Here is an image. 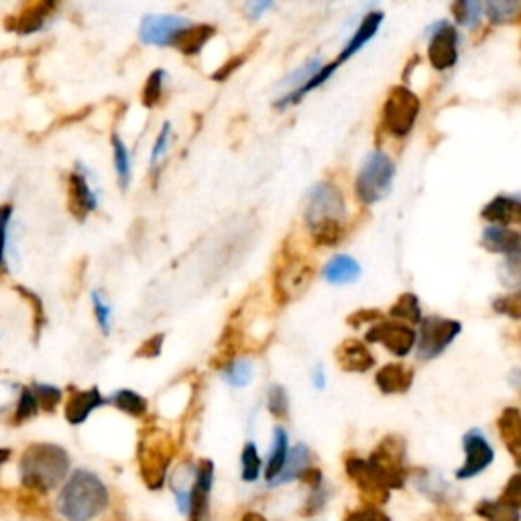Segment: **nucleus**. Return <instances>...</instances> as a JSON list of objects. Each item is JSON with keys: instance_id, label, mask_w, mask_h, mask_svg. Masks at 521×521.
Returning a JSON list of instances; mask_svg holds the SVG:
<instances>
[{"instance_id": "obj_10", "label": "nucleus", "mask_w": 521, "mask_h": 521, "mask_svg": "<svg viewBox=\"0 0 521 521\" xmlns=\"http://www.w3.org/2000/svg\"><path fill=\"white\" fill-rule=\"evenodd\" d=\"M429 45H428V60L434 69H450L459 61V31L448 20H440L432 29L428 31Z\"/></svg>"}, {"instance_id": "obj_18", "label": "nucleus", "mask_w": 521, "mask_h": 521, "mask_svg": "<svg viewBox=\"0 0 521 521\" xmlns=\"http://www.w3.org/2000/svg\"><path fill=\"white\" fill-rule=\"evenodd\" d=\"M104 404H107V399L102 397V393L98 387H90V389L86 391L74 389L72 393H69L63 413H66V420L69 421V424L82 426L84 421L90 418V413L98 410V407H102Z\"/></svg>"}, {"instance_id": "obj_57", "label": "nucleus", "mask_w": 521, "mask_h": 521, "mask_svg": "<svg viewBox=\"0 0 521 521\" xmlns=\"http://www.w3.org/2000/svg\"><path fill=\"white\" fill-rule=\"evenodd\" d=\"M243 521H267V519L257 511H246L243 516Z\"/></svg>"}, {"instance_id": "obj_33", "label": "nucleus", "mask_w": 521, "mask_h": 521, "mask_svg": "<svg viewBox=\"0 0 521 521\" xmlns=\"http://www.w3.org/2000/svg\"><path fill=\"white\" fill-rule=\"evenodd\" d=\"M15 292L20 295V298L29 301V306L33 308V341L37 342L41 333H44L47 318H45V306H44V300L39 298L37 293L31 292L29 287L25 285H15Z\"/></svg>"}, {"instance_id": "obj_28", "label": "nucleus", "mask_w": 521, "mask_h": 521, "mask_svg": "<svg viewBox=\"0 0 521 521\" xmlns=\"http://www.w3.org/2000/svg\"><path fill=\"white\" fill-rule=\"evenodd\" d=\"M287 453H290V446H287V432L281 426H277L276 429H273L269 462H267V470H265V478L269 483L276 481L281 470H284Z\"/></svg>"}, {"instance_id": "obj_32", "label": "nucleus", "mask_w": 521, "mask_h": 521, "mask_svg": "<svg viewBox=\"0 0 521 521\" xmlns=\"http://www.w3.org/2000/svg\"><path fill=\"white\" fill-rule=\"evenodd\" d=\"M477 516L485 521H519V509L503 501H481L477 505Z\"/></svg>"}, {"instance_id": "obj_2", "label": "nucleus", "mask_w": 521, "mask_h": 521, "mask_svg": "<svg viewBox=\"0 0 521 521\" xmlns=\"http://www.w3.org/2000/svg\"><path fill=\"white\" fill-rule=\"evenodd\" d=\"M69 470V454L58 445H31L20 456L19 473L23 487L35 493L53 491L66 481Z\"/></svg>"}, {"instance_id": "obj_3", "label": "nucleus", "mask_w": 521, "mask_h": 521, "mask_svg": "<svg viewBox=\"0 0 521 521\" xmlns=\"http://www.w3.org/2000/svg\"><path fill=\"white\" fill-rule=\"evenodd\" d=\"M175 445L172 436L159 428H147L143 429L137 448V461L139 470L143 477V483L151 491H159L164 487L169 464L173 461Z\"/></svg>"}, {"instance_id": "obj_13", "label": "nucleus", "mask_w": 521, "mask_h": 521, "mask_svg": "<svg viewBox=\"0 0 521 521\" xmlns=\"http://www.w3.org/2000/svg\"><path fill=\"white\" fill-rule=\"evenodd\" d=\"M214 481V462L202 459L194 467V485L189 487V521H210V491Z\"/></svg>"}, {"instance_id": "obj_50", "label": "nucleus", "mask_w": 521, "mask_h": 521, "mask_svg": "<svg viewBox=\"0 0 521 521\" xmlns=\"http://www.w3.org/2000/svg\"><path fill=\"white\" fill-rule=\"evenodd\" d=\"M499 501H503L511 507H521V477L519 475H513L509 478V483H507V487L503 491V495Z\"/></svg>"}, {"instance_id": "obj_7", "label": "nucleus", "mask_w": 521, "mask_h": 521, "mask_svg": "<svg viewBox=\"0 0 521 521\" xmlns=\"http://www.w3.org/2000/svg\"><path fill=\"white\" fill-rule=\"evenodd\" d=\"M420 115V98L407 86H393L385 98L381 129L393 137H407Z\"/></svg>"}, {"instance_id": "obj_26", "label": "nucleus", "mask_w": 521, "mask_h": 521, "mask_svg": "<svg viewBox=\"0 0 521 521\" xmlns=\"http://www.w3.org/2000/svg\"><path fill=\"white\" fill-rule=\"evenodd\" d=\"M324 277L334 285L353 284V281L361 277V265L349 255H336L324 267Z\"/></svg>"}, {"instance_id": "obj_51", "label": "nucleus", "mask_w": 521, "mask_h": 521, "mask_svg": "<svg viewBox=\"0 0 521 521\" xmlns=\"http://www.w3.org/2000/svg\"><path fill=\"white\" fill-rule=\"evenodd\" d=\"M379 320H383V316L379 309H357L355 314H350L347 322L349 326L358 328V326H365V324H375Z\"/></svg>"}, {"instance_id": "obj_55", "label": "nucleus", "mask_w": 521, "mask_h": 521, "mask_svg": "<svg viewBox=\"0 0 521 521\" xmlns=\"http://www.w3.org/2000/svg\"><path fill=\"white\" fill-rule=\"evenodd\" d=\"M271 3H255V4H249V11H251V17L252 19H257V17H260L263 15V12L267 11V9H271Z\"/></svg>"}, {"instance_id": "obj_30", "label": "nucleus", "mask_w": 521, "mask_h": 521, "mask_svg": "<svg viewBox=\"0 0 521 521\" xmlns=\"http://www.w3.org/2000/svg\"><path fill=\"white\" fill-rule=\"evenodd\" d=\"M108 404H112L116 407V410H121L123 413L131 415V418H143L149 410V404H147V399L143 396H139L137 391L132 389H118L110 396V399H107Z\"/></svg>"}, {"instance_id": "obj_47", "label": "nucleus", "mask_w": 521, "mask_h": 521, "mask_svg": "<svg viewBox=\"0 0 521 521\" xmlns=\"http://www.w3.org/2000/svg\"><path fill=\"white\" fill-rule=\"evenodd\" d=\"M92 306H94V316H96V322L98 326L104 334L110 333V318H112V309L107 304V301L102 300L100 292H92Z\"/></svg>"}, {"instance_id": "obj_25", "label": "nucleus", "mask_w": 521, "mask_h": 521, "mask_svg": "<svg viewBox=\"0 0 521 521\" xmlns=\"http://www.w3.org/2000/svg\"><path fill=\"white\" fill-rule=\"evenodd\" d=\"M214 37V27L212 25H189L181 31L178 37H175L173 45L184 55H198L202 52V47L208 44L210 39Z\"/></svg>"}, {"instance_id": "obj_53", "label": "nucleus", "mask_w": 521, "mask_h": 521, "mask_svg": "<svg viewBox=\"0 0 521 521\" xmlns=\"http://www.w3.org/2000/svg\"><path fill=\"white\" fill-rule=\"evenodd\" d=\"M169 135H172V124L165 123L164 129H161L157 140H155V147H153V155H151V164L157 165V161L164 157V153L167 149V143H169Z\"/></svg>"}, {"instance_id": "obj_44", "label": "nucleus", "mask_w": 521, "mask_h": 521, "mask_svg": "<svg viewBox=\"0 0 521 521\" xmlns=\"http://www.w3.org/2000/svg\"><path fill=\"white\" fill-rule=\"evenodd\" d=\"M453 15L456 23L467 27V29H477L478 20L483 17V6L478 3H454Z\"/></svg>"}, {"instance_id": "obj_39", "label": "nucleus", "mask_w": 521, "mask_h": 521, "mask_svg": "<svg viewBox=\"0 0 521 521\" xmlns=\"http://www.w3.org/2000/svg\"><path fill=\"white\" fill-rule=\"evenodd\" d=\"M324 66L322 63V58H312V60H308L304 66H300L298 69H293V72L287 76V77H284V80H281V84L279 86L281 88H293V90H298V88H301L304 86V84L309 80V77L312 76H316L318 74V69ZM292 90V92H293Z\"/></svg>"}, {"instance_id": "obj_11", "label": "nucleus", "mask_w": 521, "mask_h": 521, "mask_svg": "<svg viewBox=\"0 0 521 521\" xmlns=\"http://www.w3.org/2000/svg\"><path fill=\"white\" fill-rule=\"evenodd\" d=\"M369 342L383 344V347L393 353L396 357H407L415 347V341H418V334L412 326L401 322H385L379 320L371 324L369 333L365 334Z\"/></svg>"}, {"instance_id": "obj_34", "label": "nucleus", "mask_w": 521, "mask_h": 521, "mask_svg": "<svg viewBox=\"0 0 521 521\" xmlns=\"http://www.w3.org/2000/svg\"><path fill=\"white\" fill-rule=\"evenodd\" d=\"M112 157H115V169L118 175V181H121V188L126 189L129 188L131 181V155L129 149H126L124 140L116 135H112Z\"/></svg>"}, {"instance_id": "obj_56", "label": "nucleus", "mask_w": 521, "mask_h": 521, "mask_svg": "<svg viewBox=\"0 0 521 521\" xmlns=\"http://www.w3.org/2000/svg\"><path fill=\"white\" fill-rule=\"evenodd\" d=\"M314 385L318 387V389H324V387H326V375H324L322 365H318L314 371Z\"/></svg>"}, {"instance_id": "obj_38", "label": "nucleus", "mask_w": 521, "mask_h": 521, "mask_svg": "<svg viewBox=\"0 0 521 521\" xmlns=\"http://www.w3.org/2000/svg\"><path fill=\"white\" fill-rule=\"evenodd\" d=\"M37 413H39V404L33 396V389L31 387H23V389H20V393H19L15 413H12V424L15 426L25 424V421H29Z\"/></svg>"}, {"instance_id": "obj_54", "label": "nucleus", "mask_w": 521, "mask_h": 521, "mask_svg": "<svg viewBox=\"0 0 521 521\" xmlns=\"http://www.w3.org/2000/svg\"><path fill=\"white\" fill-rule=\"evenodd\" d=\"M246 60H249V53H238V55H235V58L228 60L220 69H218V72L214 74V80L216 82L227 80V77L232 76V72H236V69L241 68Z\"/></svg>"}, {"instance_id": "obj_8", "label": "nucleus", "mask_w": 521, "mask_h": 521, "mask_svg": "<svg viewBox=\"0 0 521 521\" xmlns=\"http://www.w3.org/2000/svg\"><path fill=\"white\" fill-rule=\"evenodd\" d=\"M347 216V202L342 189L333 181H318L309 188L304 202V218L308 228L318 227L322 222H344Z\"/></svg>"}, {"instance_id": "obj_41", "label": "nucleus", "mask_w": 521, "mask_h": 521, "mask_svg": "<svg viewBox=\"0 0 521 521\" xmlns=\"http://www.w3.org/2000/svg\"><path fill=\"white\" fill-rule=\"evenodd\" d=\"M31 389H33L35 399H37V404H39V410L49 412V413L55 412V407L60 405V401L63 397L61 389H60V387H55V385L33 383Z\"/></svg>"}, {"instance_id": "obj_40", "label": "nucleus", "mask_w": 521, "mask_h": 521, "mask_svg": "<svg viewBox=\"0 0 521 521\" xmlns=\"http://www.w3.org/2000/svg\"><path fill=\"white\" fill-rule=\"evenodd\" d=\"M165 72L164 69H155L151 76L147 77L143 94H140V100H143V107L147 108H155L164 98V80H165Z\"/></svg>"}, {"instance_id": "obj_45", "label": "nucleus", "mask_w": 521, "mask_h": 521, "mask_svg": "<svg viewBox=\"0 0 521 521\" xmlns=\"http://www.w3.org/2000/svg\"><path fill=\"white\" fill-rule=\"evenodd\" d=\"M11 218H12V204H3V206H0V271L4 269V263H6V241H9Z\"/></svg>"}, {"instance_id": "obj_15", "label": "nucleus", "mask_w": 521, "mask_h": 521, "mask_svg": "<svg viewBox=\"0 0 521 521\" xmlns=\"http://www.w3.org/2000/svg\"><path fill=\"white\" fill-rule=\"evenodd\" d=\"M55 11H58V4L52 3V0H37V3L25 4L20 12L6 19L4 27L19 35H33L44 29Z\"/></svg>"}, {"instance_id": "obj_12", "label": "nucleus", "mask_w": 521, "mask_h": 521, "mask_svg": "<svg viewBox=\"0 0 521 521\" xmlns=\"http://www.w3.org/2000/svg\"><path fill=\"white\" fill-rule=\"evenodd\" d=\"M462 448L464 464L456 470V478H459V481H467V478L481 475L483 470H487L493 461H495V450H493L481 429H470V432L464 434Z\"/></svg>"}, {"instance_id": "obj_21", "label": "nucleus", "mask_w": 521, "mask_h": 521, "mask_svg": "<svg viewBox=\"0 0 521 521\" xmlns=\"http://www.w3.org/2000/svg\"><path fill=\"white\" fill-rule=\"evenodd\" d=\"M481 244L491 252H499V255L507 257H519L521 251V236L517 230L505 228V227H487L483 230Z\"/></svg>"}, {"instance_id": "obj_16", "label": "nucleus", "mask_w": 521, "mask_h": 521, "mask_svg": "<svg viewBox=\"0 0 521 521\" xmlns=\"http://www.w3.org/2000/svg\"><path fill=\"white\" fill-rule=\"evenodd\" d=\"M347 475L353 478V483L358 487V491L363 493L365 497L371 499V505H383L389 499V491L383 487V483L379 481L377 475L373 473V469L369 467L367 461L358 459V456H349L347 462Z\"/></svg>"}, {"instance_id": "obj_19", "label": "nucleus", "mask_w": 521, "mask_h": 521, "mask_svg": "<svg viewBox=\"0 0 521 521\" xmlns=\"http://www.w3.org/2000/svg\"><path fill=\"white\" fill-rule=\"evenodd\" d=\"M336 365L347 373H367L375 367V357L367 344L350 338L336 349Z\"/></svg>"}, {"instance_id": "obj_29", "label": "nucleus", "mask_w": 521, "mask_h": 521, "mask_svg": "<svg viewBox=\"0 0 521 521\" xmlns=\"http://www.w3.org/2000/svg\"><path fill=\"white\" fill-rule=\"evenodd\" d=\"M336 68H338V63H336V61H333V63H324V66L318 69V74L309 77V80H308L301 88L293 90V92L285 94L284 98H279V100L276 102V107H277V108H285V107H290V104L300 102V100H301V96H306L308 92H312V90L320 88L322 84H326V82L330 80V76H333V74L336 72Z\"/></svg>"}, {"instance_id": "obj_1", "label": "nucleus", "mask_w": 521, "mask_h": 521, "mask_svg": "<svg viewBox=\"0 0 521 521\" xmlns=\"http://www.w3.org/2000/svg\"><path fill=\"white\" fill-rule=\"evenodd\" d=\"M110 493L100 477L90 470H76L63 485L58 497V511L68 521H92L107 511Z\"/></svg>"}, {"instance_id": "obj_14", "label": "nucleus", "mask_w": 521, "mask_h": 521, "mask_svg": "<svg viewBox=\"0 0 521 521\" xmlns=\"http://www.w3.org/2000/svg\"><path fill=\"white\" fill-rule=\"evenodd\" d=\"M188 19L175 17V15H149L143 19L139 29V37L147 45H157V47H169L173 45V41L178 35L189 27Z\"/></svg>"}, {"instance_id": "obj_6", "label": "nucleus", "mask_w": 521, "mask_h": 521, "mask_svg": "<svg viewBox=\"0 0 521 521\" xmlns=\"http://www.w3.org/2000/svg\"><path fill=\"white\" fill-rule=\"evenodd\" d=\"M314 276V263L308 259H301L298 249L293 244L285 243L281 251V265L277 267L276 277H273V292L279 304H287L293 295L301 293L308 287Z\"/></svg>"}, {"instance_id": "obj_4", "label": "nucleus", "mask_w": 521, "mask_h": 521, "mask_svg": "<svg viewBox=\"0 0 521 521\" xmlns=\"http://www.w3.org/2000/svg\"><path fill=\"white\" fill-rule=\"evenodd\" d=\"M393 178H396V164H393L389 155L379 149L371 151L357 175V198L363 204L381 202L391 192Z\"/></svg>"}, {"instance_id": "obj_48", "label": "nucleus", "mask_w": 521, "mask_h": 521, "mask_svg": "<svg viewBox=\"0 0 521 521\" xmlns=\"http://www.w3.org/2000/svg\"><path fill=\"white\" fill-rule=\"evenodd\" d=\"M499 276L507 287H513L517 290L519 285V257H507L501 269H499Z\"/></svg>"}, {"instance_id": "obj_36", "label": "nucleus", "mask_w": 521, "mask_h": 521, "mask_svg": "<svg viewBox=\"0 0 521 521\" xmlns=\"http://www.w3.org/2000/svg\"><path fill=\"white\" fill-rule=\"evenodd\" d=\"M252 373H255V369H252V363L249 358H238V361H230L227 367H222L224 381L232 387L249 385Z\"/></svg>"}, {"instance_id": "obj_9", "label": "nucleus", "mask_w": 521, "mask_h": 521, "mask_svg": "<svg viewBox=\"0 0 521 521\" xmlns=\"http://www.w3.org/2000/svg\"><path fill=\"white\" fill-rule=\"evenodd\" d=\"M420 324V338L415 341V347H418V357L421 361H434L462 333L461 322L442 318V316H426Z\"/></svg>"}, {"instance_id": "obj_52", "label": "nucleus", "mask_w": 521, "mask_h": 521, "mask_svg": "<svg viewBox=\"0 0 521 521\" xmlns=\"http://www.w3.org/2000/svg\"><path fill=\"white\" fill-rule=\"evenodd\" d=\"M164 341H165L164 334H155V336L149 338V341H145L143 344H140L135 355L140 357V358H155V357H159L161 355V349H164Z\"/></svg>"}, {"instance_id": "obj_49", "label": "nucleus", "mask_w": 521, "mask_h": 521, "mask_svg": "<svg viewBox=\"0 0 521 521\" xmlns=\"http://www.w3.org/2000/svg\"><path fill=\"white\" fill-rule=\"evenodd\" d=\"M344 521H391L389 516H385V513L379 509L375 505H367L363 507V509H357V511H350Z\"/></svg>"}, {"instance_id": "obj_35", "label": "nucleus", "mask_w": 521, "mask_h": 521, "mask_svg": "<svg viewBox=\"0 0 521 521\" xmlns=\"http://www.w3.org/2000/svg\"><path fill=\"white\" fill-rule=\"evenodd\" d=\"M389 316L412 324L421 322V306L413 293H401L396 304L389 308Z\"/></svg>"}, {"instance_id": "obj_31", "label": "nucleus", "mask_w": 521, "mask_h": 521, "mask_svg": "<svg viewBox=\"0 0 521 521\" xmlns=\"http://www.w3.org/2000/svg\"><path fill=\"white\" fill-rule=\"evenodd\" d=\"M309 235H312V241L316 246H336L342 243L344 235H347V227L344 222H322L318 227L309 228Z\"/></svg>"}, {"instance_id": "obj_17", "label": "nucleus", "mask_w": 521, "mask_h": 521, "mask_svg": "<svg viewBox=\"0 0 521 521\" xmlns=\"http://www.w3.org/2000/svg\"><path fill=\"white\" fill-rule=\"evenodd\" d=\"M68 208L77 222L86 220L88 214L98 208V196L82 172L68 175Z\"/></svg>"}, {"instance_id": "obj_46", "label": "nucleus", "mask_w": 521, "mask_h": 521, "mask_svg": "<svg viewBox=\"0 0 521 521\" xmlns=\"http://www.w3.org/2000/svg\"><path fill=\"white\" fill-rule=\"evenodd\" d=\"M493 308H495L499 314H505L513 320H519L521 318V293L513 292L509 295H503V298H497L495 301H493Z\"/></svg>"}, {"instance_id": "obj_27", "label": "nucleus", "mask_w": 521, "mask_h": 521, "mask_svg": "<svg viewBox=\"0 0 521 521\" xmlns=\"http://www.w3.org/2000/svg\"><path fill=\"white\" fill-rule=\"evenodd\" d=\"M308 469H312V453H309V448L306 445H295L290 453H287L284 470H281L279 477L271 485L290 483L293 478H300Z\"/></svg>"}, {"instance_id": "obj_42", "label": "nucleus", "mask_w": 521, "mask_h": 521, "mask_svg": "<svg viewBox=\"0 0 521 521\" xmlns=\"http://www.w3.org/2000/svg\"><path fill=\"white\" fill-rule=\"evenodd\" d=\"M260 456L257 453V446L252 442H246L241 454V467H243V481L255 483L260 475Z\"/></svg>"}, {"instance_id": "obj_20", "label": "nucleus", "mask_w": 521, "mask_h": 521, "mask_svg": "<svg viewBox=\"0 0 521 521\" xmlns=\"http://www.w3.org/2000/svg\"><path fill=\"white\" fill-rule=\"evenodd\" d=\"M375 383L385 396H399V393L410 391L413 383V369L401 363H389L383 369H379Z\"/></svg>"}, {"instance_id": "obj_5", "label": "nucleus", "mask_w": 521, "mask_h": 521, "mask_svg": "<svg viewBox=\"0 0 521 521\" xmlns=\"http://www.w3.org/2000/svg\"><path fill=\"white\" fill-rule=\"evenodd\" d=\"M405 454L407 445L405 440L397 434H389L379 442L377 448L369 456V467L377 475L379 481L383 483L387 491L401 489L405 485Z\"/></svg>"}, {"instance_id": "obj_58", "label": "nucleus", "mask_w": 521, "mask_h": 521, "mask_svg": "<svg viewBox=\"0 0 521 521\" xmlns=\"http://www.w3.org/2000/svg\"><path fill=\"white\" fill-rule=\"evenodd\" d=\"M11 459V448H0V467Z\"/></svg>"}, {"instance_id": "obj_24", "label": "nucleus", "mask_w": 521, "mask_h": 521, "mask_svg": "<svg viewBox=\"0 0 521 521\" xmlns=\"http://www.w3.org/2000/svg\"><path fill=\"white\" fill-rule=\"evenodd\" d=\"M499 436L505 442L507 450H509L513 461L521 462V415L517 407H505L497 420Z\"/></svg>"}, {"instance_id": "obj_23", "label": "nucleus", "mask_w": 521, "mask_h": 521, "mask_svg": "<svg viewBox=\"0 0 521 521\" xmlns=\"http://www.w3.org/2000/svg\"><path fill=\"white\" fill-rule=\"evenodd\" d=\"M383 17H385V15H383L381 11H371V12H367V15H365V19H363V23L358 25V29L355 31L353 37H350V41L347 44V47L342 49L341 58L336 60V63L347 61V60L353 58L355 53L361 52V49H363L365 45H367L369 41L377 35L379 27H381V23H383Z\"/></svg>"}, {"instance_id": "obj_22", "label": "nucleus", "mask_w": 521, "mask_h": 521, "mask_svg": "<svg viewBox=\"0 0 521 521\" xmlns=\"http://www.w3.org/2000/svg\"><path fill=\"white\" fill-rule=\"evenodd\" d=\"M481 216L493 222V227H509L521 220V202L516 196H497L483 208Z\"/></svg>"}, {"instance_id": "obj_43", "label": "nucleus", "mask_w": 521, "mask_h": 521, "mask_svg": "<svg viewBox=\"0 0 521 521\" xmlns=\"http://www.w3.org/2000/svg\"><path fill=\"white\" fill-rule=\"evenodd\" d=\"M267 407L269 413L277 420H285L290 415V396L281 385H271L267 393Z\"/></svg>"}, {"instance_id": "obj_37", "label": "nucleus", "mask_w": 521, "mask_h": 521, "mask_svg": "<svg viewBox=\"0 0 521 521\" xmlns=\"http://www.w3.org/2000/svg\"><path fill=\"white\" fill-rule=\"evenodd\" d=\"M487 19L495 25L516 23L521 12V3H487L483 6Z\"/></svg>"}]
</instances>
